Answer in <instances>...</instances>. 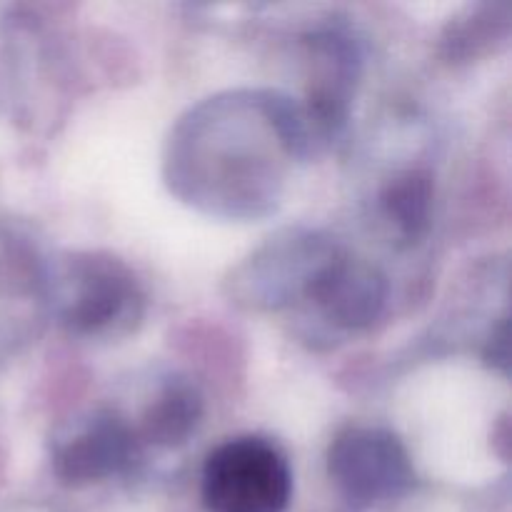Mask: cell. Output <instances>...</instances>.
Instances as JSON below:
<instances>
[{
  "instance_id": "1",
  "label": "cell",
  "mask_w": 512,
  "mask_h": 512,
  "mask_svg": "<svg viewBox=\"0 0 512 512\" xmlns=\"http://www.w3.org/2000/svg\"><path fill=\"white\" fill-rule=\"evenodd\" d=\"M305 158L295 98L235 90L190 108L170 133L165 183L190 208L225 220L275 213L290 160Z\"/></svg>"
},
{
  "instance_id": "2",
  "label": "cell",
  "mask_w": 512,
  "mask_h": 512,
  "mask_svg": "<svg viewBox=\"0 0 512 512\" xmlns=\"http://www.w3.org/2000/svg\"><path fill=\"white\" fill-rule=\"evenodd\" d=\"M45 305L75 338L118 340L138 330L148 300L125 260L103 250H80L48 263Z\"/></svg>"
},
{
  "instance_id": "3",
  "label": "cell",
  "mask_w": 512,
  "mask_h": 512,
  "mask_svg": "<svg viewBox=\"0 0 512 512\" xmlns=\"http://www.w3.org/2000/svg\"><path fill=\"white\" fill-rule=\"evenodd\" d=\"M310 75L305 100L298 105L305 158L328 148L348 128L350 108L363 78V43L343 20L318 25L303 38Z\"/></svg>"
},
{
  "instance_id": "4",
  "label": "cell",
  "mask_w": 512,
  "mask_h": 512,
  "mask_svg": "<svg viewBox=\"0 0 512 512\" xmlns=\"http://www.w3.org/2000/svg\"><path fill=\"white\" fill-rule=\"evenodd\" d=\"M343 245L323 230L285 228L270 235L225 280L230 303L253 313H278L303 303L318 270Z\"/></svg>"
},
{
  "instance_id": "5",
  "label": "cell",
  "mask_w": 512,
  "mask_h": 512,
  "mask_svg": "<svg viewBox=\"0 0 512 512\" xmlns=\"http://www.w3.org/2000/svg\"><path fill=\"white\" fill-rule=\"evenodd\" d=\"M200 500L208 512H285L293 500L288 455L260 435L225 440L205 458Z\"/></svg>"
},
{
  "instance_id": "6",
  "label": "cell",
  "mask_w": 512,
  "mask_h": 512,
  "mask_svg": "<svg viewBox=\"0 0 512 512\" xmlns=\"http://www.w3.org/2000/svg\"><path fill=\"white\" fill-rule=\"evenodd\" d=\"M328 478L353 510H370L405 498L415 465L403 440L380 425H348L328 448Z\"/></svg>"
},
{
  "instance_id": "7",
  "label": "cell",
  "mask_w": 512,
  "mask_h": 512,
  "mask_svg": "<svg viewBox=\"0 0 512 512\" xmlns=\"http://www.w3.org/2000/svg\"><path fill=\"white\" fill-rule=\"evenodd\" d=\"M388 295V278L378 265L340 248L318 270L303 305L330 333L358 335L383 318Z\"/></svg>"
},
{
  "instance_id": "8",
  "label": "cell",
  "mask_w": 512,
  "mask_h": 512,
  "mask_svg": "<svg viewBox=\"0 0 512 512\" xmlns=\"http://www.w3.org/2000/svg\"><path fill=\"white\" fill-rule=\"evenodd\" d=\"M143 443L133 425L115 410H95L65 438L55 440L50 468L65 488H88L133 470Z\"/></svg>"
},
{
  "instance_id": "9",
  "label": "cell",
  "mask_w": 512,
  "mask_h": 512,
  "mask_svg": "<svg viewBox=\"0 0 512 512\" xmlns=\"http://www.w3.org/2000/svg\"><path fill=\"white\" fill-rule=\"evenodd\" d=\"M203 413L205 403L198 385L185 375H170L145 408L140 428H135V433L143 445L165 450L183 448L198 433Z\"/></svg>"
},
{
  "instance_id": "10",
  "label": "cell",
  "mask_w": 512,
  "mask_h": 512,
  "mask_svg": "<svg viewBox=\"0 0 512 512\" xmlns=\"http://www.w3.org/2000/svg\"><path fill=\"white\" fill-rule=\"evenodd\" d=\"M512 15L508 3H480L445 25L440 55L448 65H468L503 48L510 38Z\"/></svg>"
},
{
  "instance_id": "11",
  "label": "cell",
  "mask_w": 512,
  "mask_h": 512,
  "mask_svg": "<svg viewBox=\"0 0 512 512\" xmlns=\"http://www.w3.org/2000/svg\"><path fill=\"white\" fill-rule=\"evenodd\" d=\"M435 178L425 168L393 175L380 190V213L403 245H418L433 223Z\"/></svg>"
},
{
  "instance_id": "12",
  "label": "cell",
  "mask_w": 512,
  "mask_h": 512,
  "mask_svg": "<svg viewBox=\"0 0 512 512\" xmlns=\"http://www.w3.org/2000/svg\"><path fill=\"white\" fill-rule=\"evenodd\" d=\"M510 333H508V318H500V323L495 325L490 338L485 340L483 348V360L485 365H490L498 373H508V363H510Z\"/></svg>"
}]
</instances>
